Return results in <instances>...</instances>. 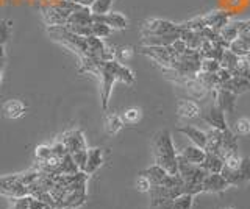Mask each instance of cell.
<instances>
[{
    "label": "cell",
    "mask_w": 250,
    "mask_h": 209,
    "mask_svg": "<svg viewBox=\"0 0 250 209\" xmlns=\"http://www.w3.org/2000/svg\"><path fill=\"white\" fill-rule=\"evenodd\" d=\"M91 33H92V36L100 38V39H105V38H108L113 33V30L109 28L106 24H102V22H92Z\"/></svg>",
    "instance_id": "obj_36"
},
{
    "label": "cell",
    "mask_w": 250,
    "mask_h": 209,
    "mask_svg": "<svg viewBox=\"0 0 250 209\" xmlns=\"http://www.w3.org/2000/svg\"><path fill=\"white\" fill-rule=\"evenodd\" d=\"M221 69V63L217 59L213 58H202V69L203 72H209V74H217V71Z\"/></svg>",
    "instance_id": "obj_40"
},
{
    "label": "cell",
    "mask_w": 250,
    "mask_h": 209,
    "mask_svg": "<svg viewBox=\"0 0 250 209\" xmlns=\"http://www.w3.org/2000/svg\"><path fill=\"white\" fill-rule=\"evenodd\" d=\"M133 57V49L131 47H121L119 50H116V59L119 63H127V61Z\"/></svg>",
    "instance_id": "obj_44"
},
{
    "label": "cell",
    "mask_w": 250,
    "mask_h": 209,
    "mask_svg": "<svg viewBox=\"0 0 250 209\" xmlns=\"http://www.w3.org/2000/svg\"><path fill=\"white\" fill-rule=\"evenodd\" d=\"M180 33V24L166 19H147L143 24V35H170Z\"/></svg>",
    "instance_id": "obj_9"
},
{
    "label": "cell",
    "mask_w": 250,
    "mask_h": 209,
    "mask_svg": "<svg viewBox=\"0 0 250 209\" xmlns=\"http://www.w3.org/2000/svg\"><path fill=\"white\" fill-rule=\"evenodd\" d=\"M80 6H83V5L70 2V0H60V2L44 8L42 18L47 25H64L70 14L77 11Z\"/></svg>",
    "instance_id": "obj_4"
},
{
    "label": "cell",
    "mask_w": 250,
    "mask_h": 209,
    "mask_svg": "<svg viewBox=\"0 0 250 209\" xmlns=\"http://www.w3.org/2000/svg\"><path fill=\"white\" fill-rule=\"evenodd\" d=\"M72 158H74V161H75V164L78 166V169H80L82 172H84L86 161H88V149L74 153V154H72Z\"/></svg>",
    "instance_id": "obj_43"
},
{
    "label": "cell",
    "mask_w": 250,
    "mask_h": 209,
    "mask_svg": "<svg viewBox=\"0 0 250 209\" xmlns=\"http://www.w3.org/2000/svg\"><path fill=\"white\" fill-rule=\"evenodd\" d=\"M177 166H178V175L183 178L185 183L189 184H202L203 178L208 175V172L202 166L188 162L180 153L177 154Z\"/></svg>",
    "instance_id": "obj_7"
},
{
    "label": "cell",
    "mask_w": 250,
    "mask_h": 209,
    "mask_svg": "<svg viewBox=\"0 0 250 209\" xmlns=\"http://www.w3.org/2000/svg\"><path fill=\"white\" fill-rule=\"evenodd\" d=\"M192 203H194V195L182 193V195L172 200V209H191Z\"/></svg>",
    "instance_id": "obj_34"
},
{
    "label": "cell",
    "mask_w": 250,
    "mask_h": 209,
    "mask_svg": "<svg viewBox=\"0 0 250 209\" xmlns=\"http://www.w3.org/2000/svg\"><path fill=\"white\" fill-rule=\"evenodd\" d=\"M195 80H197L208 92L214 91L221 86V83H219V78H217V74H209V72L200 71L197 75H195Z\"/></svg>",
    "instance_id": "obj_29"
},
{
    "label": "cell",
    "mask_w": 250,
    "mask_h": 209,
    "mask_svg": "<svg viewBox=\"0 0 250 209\" xmlns=\"http://www.w3.org/2000/svg\"><path fill=\"white\" fill-rule=\"evenodd\" d=\"M114 0H94V3L89 6L92 14H106L111 11Z\"/></svg>",
    "instance_id": "obj_35"
},
{
    "label": "cell",
    "mask_w": 250,
    "mask_h": 209,
    "mask_svg": "<svg viewBox=\"0 0 250 209\" xmlns=\"http://www.w3.org/2000/svg\"><path fill=\"white\" fill-rule=\"evenodd\" d=\"M222 176L229 181L230 186L234 188H241L250 181V158H241V162L236 167L225 166L222 169Z\"/></svg>",
    "instance_id": "obj_6"
},
{
    "label": "cell",
    "mask_w": 250,
    "mask_h": 209,
    "mask_svg": "<svg viewBox=\"0 0 250 209\" xmlns=\"http://www.w3.org/2000/svg\"><path fill=\"white\" fill-rule=\"evenodd\" d=\"M99 78H100V98H102V108H104V111L108 110V102L109 97H111V91L116 81H122L125 84L135 83V75H133L131 69L119 63L117 59L102 61Z\"/></svg>",
    "instance_id": "obj_1"
},
{
    "label": "cell",
    "mask_w": 250,
    "mask_h": 209,
    "mask_svg": "<svg viewBox=\"0 0 250 209\" xmlns=\"http://www.w3.org/2000/svg\"><path fill=\"white\" fill-rule=\"evenodd\" d=\"M141 110L139 108H128L127 111L122 114L124 123H138L141 120Z\"/></svg>",
    "instance_id": "obj_39"
},
{
    "label": "cell",
    "mask_w": 250,
    "mask_h": 209,
    "mask_svg": "<svg viewBox=\"0 0 250 209\" xmlns=\"http://www.w3.org/2000/svg\"><path fill=\"white\" fill-rule=\"evenodd\" d=\"M62 209H74V208H62Z\"/></svg>",
    "instance_id": "obj_49"
},
{
    "label": "cell",
    "mask_w": 250,
    "mask_h": 209,
    "mask_svg": "<svg viewBox=\"0 0 250 209\" xmlns=\"http://www.w3.org/2000/svg\"><path fill=\"white\" fill-rule=\"evenodd\" d=\"M106 133L108 134H111V136H114V134H117L119 131L122 130V127H124V120H122V117L121 115H117V114H109V115H106Z\"/></svg>",
    "instance_id": "obj_32"
},
{
    "label": "cell",
    "mask_w": 250,
    "mask_h": 209,
    "mask_svg": "<svg viewBox=\"0 0 250 209\" xmlns=\"http://www.w3.org/2000/svg\"><path fill=\"white\" fill-rule=\"evenodd\" d=\"M60 141L64 144L66 147V150L70 153V154H74L77 152H80V150H86L88 149V145H86V139H84V134L82 133L80 130H72V131H67V133H64L61 137H60Z\"/></svg>",
    "instance_id": "obj_11"
},
{
    "label": "cell",
    "mask_w": 250,
    "mask_h": 209,
    "mask_svg": "<svg viewBox=\"0 0 250 209\" xmlns=\"http://www.w3.org/2000/svg\"><path fill=\"white\" fill-rule=\"evenodd\" d=\"M52 152H53V156H55V158H58V159H62V158H64L66 154L69 153V152L66 150L64 144H62L61 141H58L57 144H53V145H52Z\"/></svg>",
    "instance_id": "obj_45"
},
{
    "label": "cell",
    "mask_w": 250,
    "mask_h": 209,
    "mask_svg": "<svg viewBox=\"0 0 250 209\" xmlns=\"http://www.w3.org/2000/svg\"><path fill=\"white\" fill-rule=\"evenodd\" d=\"M3 49V45H0V50H2Z\"/></svg>",
    "instance_id": "obj_50"
},
{
    "label": "cell",
    "mask_w": 250,
    "mask_h": 209,
    "mask_svg": "<svg viewBox=\"0 0 250 209\" xmlns=\"http://www.w3.org/2000/svg\"><path fill=\"white\" fill-rule=\"evenodd\" d=\"M239 58H241V57H236L233 52H230L229 49H227V50L224 52L222 58H221V67H224V69H227V71L233 72V71H234V67H236V64H238Z\"/></svg>",
    "instance_id": "obj_33"
},
{
    "label": "cell",
    "mask_w": 250,
    "mask_h": 209,
    "mask_svg": "<svg viewBox=\"0 0 250 209\" xmlns=\"http://www.w3.org/2000/svg\"><path fill=\"white\" fill-rule=\"evenodd\" d=\"M177 113L180 117H185V119H195L199 117L202 114L200 106L192 102V100H178V105H177Z\"/></svg>",
    "instance_id": "obj_24"
},
{
    "label": "cell",
    "mask_w": 250,
    "mask_h": 209,
    "mask_svg": "<svg viewBox=\"0 0 250 209\" xmlns=\"http://www.w3.org/2000/svg\"><path fill=\"white\" fill-rule=\"evenodd\" d=\"M202 117L211 128H217L221 131H225L227 128H229V125H227L225 113L216 103L211 105L205 113H202Z\"/></svg>",
    "instance_id": "obj_13"
},
{
    "label": "cell",
    "mask_w": 250,
    "mask_h": 209,
    "mask_svg": "<svg viewBox=\"0 0 250 209\" xmlns=\"http://www.w3.org/2000/svg\"><path fill=\"white\" fill-rule=\"evenodd\" d=\"M82 172L78 166L75 164V161L72 158V154L67 153L64 158L60 161V166H58V175H74Z\"/></svg>",
    "instance_id": "obj_30"
},
{
    "label": "cell",
    "mask_w": 250,
    "mask_h": 209,
    "mask_svg": "<svg viewBox=\"0 0 250 209\" xmlns=\"http://www.w3.org/2000/svg\"><path fill=\"white\" fill-rule=\"evenodd\" d=\"M141 52H143V55L153 59L155 63H158L161 67H172L175 58L178 57L170 45L167 47H143Z\"/></svg>",
    "instance_id": "obj_10"
},
{
    "label": "cell",
    "mask_w": 250,
    "mask_h": 209,
    "mask_svg": "<svg viewBox=\"0 0 250 209\" xmlns=\"http://www.w3.org/2000/svg\"><path fill=\"white\" fill-rule=\"evenodd\" d=\"M41 170H30V172H23V173H19V180H21V183L22 184H25L27 188L30 184H33L39 176H41Z\"/></svg>",
    "instance_id": "obj_41"
},
{
    "label": "cell",
    "mask_w": 250,
    "mask_h": 209,
    "mask_svg": "<svg viewBox=\"0 0 250 209\" xmlns=\"http://www.w3.org/2000/svg\"><path fill=\"white\" fill-rule=\"evenodd\" d=\"M102 164H104V153H102V149H88V161H86L84 173L91 176L92 173L97 172Z\"/></svg>",
    "instance_id": "obj_25"
},
{
    "label": "cell",
    "mask_w": 250,
    "mask_h": 209,
    "mask_svg": "<svg viewBox=\"0 0 250 209\" xmlns=\"http://www.w3.org/2000/svg\"><path fill=\"white\" fill-rule=\"evenodd\" d=\"M141 175H144L147 180L150 181L152 186H163L164 183H166V180H167L169 172H167V170H164L161 166L153 164L148 169H146Z\"/></svg>",
    "instance_id": "obj_23"
},
{
    "label": "cell",
    "mask_w": 250,
    "mask_h": 209,
    "mask_svg": "<svg viewBox=\"0 0 250 209\" xmlns=\"http://www.w3.org/2000/svg\"><path fill=\"white\" fill-rule=\"evenodd\" d=\"M3 61H5V52L2 49V50H0V67L3 66Z\"/></svg>",
    "instance_id": "obj_47"
},
{
    "label": "cell",
    "mask_w": 250,
    "mask_h": 209,
    "mask_svg": "<svg viewBox=\"0 0 250 209\" xmlns=\"http://www.w3.org/2000/svg\"><path fill=\"white\" fill-rule=\"evenodd\" d=\"M47 35L50 36V39L64 45V47L72 50L80 58L91 57L88 42H86V36H78L70 32V30H67L64 25H49L47 27Z\"/></svg>",
    "instance_id": "obj_3"
},
{
    "label": "cell",
    "mask_w": 250,
    "mask_h": 209,
    "mask_svg": "<svg viewBox=\"0 0 250 209\" xmlns=\"http://www.w3.org/2000/svg\"><path fill=\"white\" fill-rule=\"evenodd\" d=\"M222 144V131L217 128H209L207 131V144H205V152L211 153H219Z\"/></svg>",
    "instance_id": "obj_28"
},
{
    "label": "cell",
    "mask_w": 250,
    "mask_h": 209,
    "mask_svg": "<svg viewBox=\"0 0 250 209\" xmlns=\"http://www.w3.org/2000/svg\"><path fill=\"white\" fill-rule=\"evenodd\" d=\"M94 22H102L106 24L111 30H125L128 27V20L122 13L117 11H109L106 14H92Z\"/></svg>",
    "instance_id": "obj_12"
},
{
    "label": "cell",
    "mask_w": 250,
    "mask_h": 209,
    "mask_svg": "<svg viewBox=\"0 0 250 209\" xmlns=\"http://www.w3.org/2000/svg\"><path fill=\"white\" fill-rule=\"evenodd\" d=\"M219 154L224 158V161L227 158H231V156H236V154H239V144H238L236 133H233L230 128H227L225 131H222V144H221Z\"/></svg>",
    "instance_id": "obj_15"
},
{
    "label": "cell",
    "mask_w": 250,
    "mask_h": 209,
    "mask_svg": "<svg viewBox=\"0 0 250 209\" xmlns=\"http://www.w3.org/2000/svg\"><path fill=\"white\" fill-rule=\"evenodd\" d=\"M219 88H224V89H229L231 92H234V94H242V92H247L250 91V80L246 78V76H236L233 75L231 78L227 81L225 84H222V86Z\"/></svg>",
    "instance_id": "obj_27"
},
{
    "label": "cell",
    "mask_w": 250,
    "mask_h": 209,
    "mask_svg": "<svg viewBox=\"0 0 250 209\" xmlns=\"http://www.w3.org/2000/svg\"><path fill=\"white\" fill-rule=\"evenodd\" d=\"M203 19H205V25L208 28L219 33L225 25H229L231 22V14L225 10H214L211 13L203 14Z\"/></svg>",
    "instance_id": "obj_14"
},
{
    "label": "cell",
    "mask_w": 250,
    "mask_h": 209,
    "mask_svg": "<svg viewBox=\"0 0 250 209\" xmlns=\"http://www.w3.org/2000/svg\"><path fill=\"white\" fill-rule=\"evenodd\" d=\"M224 164H225V161L219 153L207 152L205 161H203L200 166L205 169L208 173H221L224 169Z\"/></svg>",
    "instance_id": "obj_26"
},
{
    "label": "cell",
    "mask_w": 250,
    "mask_h": 209,
    "mask_svg": "<svg viewBox=\"0 0 250 209\" xmlns=\"http://www.w3.org/2000/svg\"><path fill=\"white\" fill-rule=\"evenodd\" d=\"M202 186H203V192H209V193H219L230 188L229 181L222 176V173H208L203 178Z\"/></svg>",
    "instance_id": "obj_18"
},
{
    "label": "cell",
    "mask_w": 250,
    "mask_h": 209,
    "mask_svg": "<svg viewBox=\"0 0 250 209\" xmlns=\"http://www.w3.org/2000/svg\"><path fill=\"white\" fill-rule=\"evenodd\" d=\"M178 131L182 134H185L188 139L191 141V144H195L205 149V144H207V131H203L194 125H183V127H178Z\"/></svg>",
    "instance_id": "obj_19"
},
{
    "label": "cell",
    "mask_w": 250,
    "mask_h": 209,
    "mask_svg": "<svg viewBox=\"0 0 250 209\" xmlns=\"http://www.w3.org/2000/svg\"><path fill=\"white\" fill-rule=\"evenodd\" d=\"M229 209H233V208H229Z\"/></svg>",
    "instance_id": "obj_51"
},
{
    "label": "cell",
    "mask_w": 250,
    "mask_h": 209,
    "mask_svg": "<svg viewBox=\"0 0 250 209\" xmlns=\"http://www.w3.org/2000/svg\"><path fill=\"white\" fill-rule=\"evenodd\" d=\"M35 158H36V162L49 161L50 158H53L52 147H49V145H38L36 150H35Z\"/></svg>",
    "instance_id": "obj_37"
},
{
    "label": "cell",
    "mask_w": 250,
    "mask_h": 209,
    "mask_svg": "<svg viewBox=\"0 0 250 209\" xmlns=\"http://www.w3.org/2000/svg\"><path fill=\"white\" fill-rule=\"evenodd\" d=\"M249 78H250V75H249Z\"/></svg>",
    "instance_id": "obj_52"
},
{
    "label": "cell",
    "mask_w": 250,
    "mask_h": 209,
    "mask_svg": "<svg viewBox=\"0 0 250 209\" xmlns=\"http://www.w3.org/2000/svg\"><path fill=\"white\" fill-rule=\"evenodd\" d=\"M27 111V106L23 102H21V100H16V98H11V100H8V102H5L3 108H2V113L6 119H19L22 117L23 114H25Z\"/></svg>",
    "instance_id": "obj_21"
},
{
    "label": "cell",
    "mask_w": 250,
    "mask_h": 209,
    "mask_svg": "<svg viewBox=\"0 0 250 209\" xmlns=\"http://www.w3.org/2000/svg\"><path fill=\"white\" fill-rule=\"evenodd\" d=\"M234 133L236 136H247L250 134V119L247 117H241L234 123Z\"/></svg>",
    "instance_id": "obj_38"
},
{
    "label": "cell",
    "mask_w": 250,
    "mask_h": 209,
    "mask_svg": "<svg viewBox=\"0 0 250 209\" xmlns=\"http://www.w3.org/2000/svg\"><path fill=\"white\" fill-rule=\"evenodd\" d=\"M242 24H244V20H231L229 25H225L221 32H219V38H221L222 44L227 49H229V44L239 36L242 30Z\"/></svg>",
    "instance_id": "obj_20"
},
{
    "label": "cell",
    "mask_w": 250,
    "mask_h": 209,
    "mask_svg": "<svg viewBox=\"0 0 250 209\" xmlns=\"http://www.w3.org/2000/svg\"><path fill=\"white\" fill-rule=\"evenodd\" d=\"M180 38V33L170 35H143L141 38V45L143 47H167L172 45Z\"/></svg>",
    "instance_id": "obj_16"
},
{
    "label": "cell",
    "mask_w": 250,
    "mask_h": 209,
    "mask_svg": "<svg viewBox=\"0 0 250 209\" xmlns=\"http://www.w3.org/2000/svg\"><path fill=\"white\" fill-rule=\"evenodd\" d=\"M135 186H136V189H138L139 192H148V190H150V188H152L150 181H148L144 175H139V176H138V180H136Z\"/></svg>",
    "instance_id": "obj_46"
},
{
    "label": "cell",
    "mask_w": 250,
    "mask_h": 209,
    "mask_svg": "<svg viewBox=\"0 0 250 209\" xmlns=\"http://www.w3.org/2000/svg\"><path fill=\"white\" fill-rule=\"evenodd\" d=\"M92 13L89 6H80L69 16L64 27L78 36H91V25H92Z\"/></svg>",
    "instance_id": "obj_5"
},
{
    "label": "cell",
    "mask_w": 250,
    "mask_h": 209,
    "mask_svg": "<svg viewBox=\"0 0 250 209\" xmlns=\"http://www.w3.org/2000/svg\"><path fill=\"white\" fill-rule=\"evenodd\" d=\"M214 95V103L221 108V110L227 114V113H233L234 110V103H236V94L229 89L224 88H217L214 91H211Z\"/></svg>",
    "instance_id": "obj_17"
},
{
    "label": "cell",
    "mask_w": 250,
    "mask_h": 209,
    "mask_svg": "<svg viewBox=\"0 0 250 209\" xmlns=\"http://www.w3.org/2000/svg\"><path fill=\"white\" fill-rule=\"evenodd\" d=\"M153 154H155V164L161 166L164 170H167L170 175L178 173L177 166V154L174 141H172L170 133L167 130H161L156 133L153 139Z\"/></svg>",
    "instance_id": "obj_2"
},
{
    "label": "cell",
    "mask_w": 250,
    "mask_h": 209,
    "mask_svg": "<svg viewBox=\"0 0 250 209\" xmlns=\"http://www.w3.org/2000/svg\"><path fill=\"white\" fill-rule=\"evenodd\" d=\"M180 154L188 161L191 162V164H197L200 166L203 161H205V156H207V152L205 149H202V147L195 145V144H191V145H186L185 149L180 152Z\"/></svg>",
    "instance_id": "obj_22"
},
{
    "label": "cell",
    "mask_w": 250,
    "mask_h": 209,
    "mask_svg": "<svg viewBox=\"0 0 250 209\" xmlns=\"http://www.w3.org/2000/svg\"><path fill=\"white\" fill-rule=\"evenodd\" d=\"M0 195L8 198H21L28 195V189L22 184L19 175H6L0 176Z\"/></svg>",
    "instance_id": "obj_8"
},
{
    "label": "cell",
    "mask_w": 250,
    "mask_h": 209,
    "mask_svg": "<svg viewBox=\"0 0 250 209\" xmlns=\"http://www.w3.org/2000/svg\"><path fill=\"white\" fill-rule=\"evenodd\" d=\"M2 72L3 71H2V67H0V83H2Z\"/></svg>",
    "instance_id": "obj_48"
},
{
    "label": "cell",
    "mask_w": 250,
    "mask_h": 209,
    "mask_svg": "<svg viewBox=\"0 0 250 209\" xmlns=\"http://www.w3.org/2000/svg\"><path fill=\"white\" fill-rule=\"evenodd\" d=\"M229 50L233 52L236 57L246 58L250 53V42L246 41V39H242V38H236V39L229 44Z\"/></svg>",
    "instance_id": "obj_31"
},
{
    "label": "cell",
    "mask_w": 250,
    "mask_h": 209,
    "mask_svg": "<svg viewBox=\"0 0 250 209\" xmlns=\"http://www.w3.org/2000/svg\"><path fill=\"white\" fill-rule=\"evenodd\" d=\"M11 36V22L0 20V45H3Z\"/></svg>",
    "instance_id": "obj_42"
}]
</instances>
